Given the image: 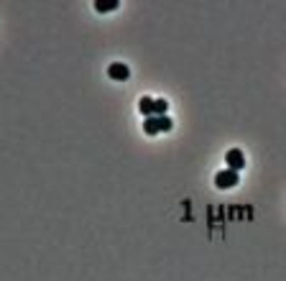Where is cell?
<instances>
[{
  "instance_id": "obj_4",
  "label": "cell",
  "mask_w": 286,
  "mask_h": 281,
  "mask_svg": "<svg viewBox=\"0 0 286 281\" xmlns=\"http://www.w3.org/2000/svg\"><path fill=\"white\" fill-rule=\"evenodd\" d=\"M108 77L115 80V82H125V80L131 77V69H128L123 62H113V64L108 67Z\"/></svg>"
},
{
  "instance_id": "obj_1",
  "label": "cell",
  "mask_w": 286,
  "mask_h": 281,
  "mask_svg": "<svg viewBox=\"0 0 286 281\" xmlns=\"http://www.w3.org/2000/svg\"><path fill=\"white\" fill-rule=\"evenodd\" d=\"M171 128H174V123H171V118H166V115H151V118L143 120V131H146L148 136L166 133V131H171Z\"/></svg>"
},
{
  "instance_id": "obj_2",
  "label": "cell",
  "mask_w": 286,
  "mask_h": 281,
  "mask_svg": "<svg viewBox=\"0 0 286 281\" xmlns=\"http://www.w3.org/2000/svg\"><path fill=\"white\" fill-rule=\"evenodd\" d=\"M238 182H240V171L222 169V171L215 174V187L217 189H232V187H238Z\"/></svg>"
},
{
  "instance_id": "obj_6",
  "label": "cell",
  "mask_w": 286,
  "mask_h": 281,
  "mask_svg": "<svg viewBox=\"0 0 286 281\" xmlns=\"http://www.w3.org/2000/svg\"><path fill=\"white\" fill-rule=\"evenodd\" d=\"M138 110L143 118H151L153 115V97H141L138 100Z\"/></svg>"
},
{
  "instance_id": "obj_3",
  "label": "cell",
  "mask_w": 286,
  "mask_h": 281,
  "mask_svg": "<svg viewBox=\"0 0 286 281\" xmlns=\"http://www.w3.org/2000/svg\"><path fill=\"white\" fill-rule=\"evenodd\" d=\"M225 164H227V169H232V171H240V169H245V156H243V151H238V148H230V151L225 154Z\"/></svg>"
},
{
  "instance_id": "obj_5",
  "label": "cell",
  "mask_w": 286,
  "mask_h": 281,
  "mask_svg": "<svg viewBox=\"0 0 286 281\" xmlns=\"http://www.w3.org/2000/svg\"><path fill=\"white\" fill-rule=\"evenodd\" d=\"M118 0H95V11L97 13H110V11H118Z\"/></svg>"
},
{
  "instance_id": "obj_7",
  "label": "cell",
  "mask_w": 286,
  "mask_h": 281,
  "mask_svg": "<svg viewBox=\"0 0 286 281\" xmlns=\"http://www.w3.org/2000/svg\"><path fill=\"white\" fill-rule=\"evenodd\" d=\"M166 110H169L166 100H153V115H166Z\"/></svg>"
}]
</instances>
